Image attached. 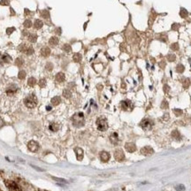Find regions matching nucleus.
<instances>
[{
	"mask_svg": "<svg viewBox=\"0 0 191 191\" xmlns=\"http://www.w3.org/2000/svg\"><path fill=\"white\" fill-rule=\"evenodd\" d=\"M168 119H169V114H168V113H165L164 115V116H163V119H164V120L166 121V120H168Z\"/></svg>",
	"mask_w": 191,
	"mask_h": 191,
	"instance_id": "3c124183",
	"label": "nucleus"
},
{
	"mask_svg": "<svg viewBox=\"0 0 191 191\" xmlns=\"http://www.w3.org/2000/svg\"><path fill=\"white\" fill-rule=\"evenodd\" d=\"M27 48H28V46H27L26 43H22V44H20V46H19V50H20L21 52L25 53V51L27 50Z\"/></svg>",
	"mask_w": 191,
	"mask_h": 191,
	"instance_id": "c756f323",
	"label": "nucleus"
},
{
	"mask_svg": "<svg viewBox=\"0 0 191 191\" xmlns=\"http://www.w3.org/2000/svg\"><path fill=\"white\" fill-rule=\"evenodd\" d=\"M23 64H24V60L22 59V58H18L15 60V65H16V66H21L22 65H23Z\"/></svg>",
	"mask_w": 191,
	"mask_h": 191,
	"instance_id": "f704fd0d",
	"label": "nucleus"
},
{
	"mask_svg": "<svg viewBox=\"0 0 191 191\" xmlns=\"http://www.w3.org/2000/svg\"><path fill=\"white\" fill-rule=\"evenodd\" d=\"M153 152L154 151H153V150H152V148H151V147H149V146H146V147L143 148L142 149V150H141V153L143 154V155H144L145 157L152 155Z\"/></svg>",
	"mask_w": 191,
	"mask_h": 191,
	"instance_id": "1a4fd4ad",
	"label": "nucleus"
},
{
	"mask_svg": "<svg viewBox=\"0 0 191 191\" xmlns=\"http://www.w3.org/2000/svg\"><path fill=\"white\" fill-rule=\"evenodd\" d=\"M37 40V34L35 33H30L28 34V41L31 42H35Z\"/></svg>",
	"mask_w": 191,
	"mask_h": 191,
	"instance_id": "412c9836",
	"label": "nucleus"
},
{
	"mask_svg": "<svg viewBox=\"0 0 191 191\" xmlns=\"http://www.w3.org/2000/svg\"><path fill=\"white\" fill-rule=\"evenodd\" d=\"M110 141L112 144H117L119 142V135L117 133H112L110 135Z\"/></svg>",
	"mask_w": 191,
	"mask_h": 191,
	"instance_id": "ddd939ff",
	"label": "nucleus"
},
{
	"mask_svg": "<svg viewBox=\"0 0 191 191\" xmlns=\"http://www.w3.org/2000/svg\"><path fill=\"white\" fill-rule=\"evenodd\" d=\"M161 62H162V63L159 64V66H160L162 68H163V67H164V66H165V63H164V61H161Z\"/></svg>",
	"mask_w": 191,
	"mask_h": 191,
	"instance_id": "5fc2aeb1",
	"label": "nucleus"
},
{
	"mask_svg": "<svg viewBox=\"0 0 191 191\" xmlns=\"http://www.w3.org/2000/svg\"><path fill=\"white\" fill-rule=\"evenodd\" d=\"M40 15H41V17L43 18V19H49L50 18V13H49L47 10L42 11V12L40 13Z\"/></svg>",
	"mask_w": 191,
	"mask_h": 191,
	"instance_id": "a878e982",
	"label": "nucleus"
},
{
	"mask_svg": "<svg viewBox=\"0 0 191 191\" xmlns=\"http://www.w3.org/2000/svg\"><path fill=\"white\" fill-rule=\"evenodd\" d=\"M28 34H29V33L27 31H23V35L26 36V35H28Z\"/></svg>",
	"mask_w": 191,
	"mask_h": 191,
	"instance_id": "4d7b16f0",
	"label": "nucleus"
},
{
	"mask_svg": "<svg viewBox=\"0 0 191 191\" xmlns=\"http://www.w3.org/2000/svg\"><path fill=\"white\" fill-rule=\"evenodd\" d=\"M17 90H18V87H17L16 85L13 84V85H11V86H9V87L7 88L6 93H7L8 95H12V94H14Z\"/></svg>",
	"mask_w": 191,
	"mask_h": 191,
	"instance_id": "4468645a",
	"label": "nucleus"
},
{
	"mask_svg": "<svg viewBox=\"0 0 191 191\" xmlns=\"http://www.w3.org/2000/svg\"><path fill=\"white\" fill-rule=\"evenodd\" d=\"M140 126L142 127V128H143L144 130H150L153 127V122L151 121L150 119H144L143 121L141 122Z\"/></svg>",
	"mask_w": 191,
	"mask_h": 191,
	"instance_id": "39448f33",
	"label": "nucleus"
},
{
	"mask_svg": "<svg viewBox=\"0 0 191 191\" xmlns=\"http://www.w3.org/2000/svg\"><path fill=\"white\" fill-rule=\"evenodd\" d=\"M157 38L159 40V41H161V42H167V34L165 33H161V34H159Z\"/></svg>",
	"mask_w": 191,
	"mask_h": 191,
	"instance_id": "6ab92c4d",
	"label": "nucleus"
},
{
	"mask_svg": "<svg viewBox=\"0 0 191 191\" xmlns=\"http://www.w3.org/2000/svg\"><path fill=\"white\" fill-rule=\"evenodd\" d=\"M2 60L4 61L5 63H10L11 61H12V58H11L8 54H4V55L2 56Z\"/></svg>",
	"mask_w": 191,
	"mask_h": 191,
	"instance_id": "bb28decb",
	"label": "nucleus"
},
{
	"mask_svg": "<svg viewBox=\"0 0 191 191\" xmlns=\"http://www.w3.org/2000/svg\"><path fill=\"white\" fill-rule=\"evenodd\" d=\"M96 127H97V129L99 131H106L107 128H108V123H107V120L104 117H99L97 119H96Z\"/></svg>",
	"mask_w": 191,
	"mask_h": 191,
	"instance_id": "7ed1b4c3",
	"label": "nucleus"
},
{
	"mask_svg": "<svg viewBox=\"0 0 191 191\" xmlns=\"http://www.w3.org/2000/svg\"><path fill=\"white\" fill-rule=\"evenodd\" d=\"M18 77H19V79H20V80L25 79V77H26V72L23 71V70H22V71H20L19 72Z\"/></svg>",
	"mask_w": 191,
	"mask_h": 191,
	"instance_id": "e433bc0d",
	"label": "nucleus"
},
{
	"mask_svg": "<svg viewBox=\"0 0 191 191\" xmlns=\"http://www.w3.org/2000/svg\"><path fill=\"white\" fill-rule=\"evenodd\" d=\"M34 53V49H33V47L32 46H28V48L27 49V50L25 51V54H27V55H32Z\"/></svg>",
	"mask_w": 191,
	"mask_h": 191,
	"instance_id": "c9c22d12",
	"label": "nucleus"
},
{
	"mask_svg": "<svg viewBox=\"0 0 191 191\" xmlns=\"http://www.w3.org/2000/svg\"><path fill=\"white\" fill-rule=\"evenodd\" d=\"M4 125H5V122H4V120L2 119V118L0 117V128L4 127Z\"/></svg>",
	"mask_w": 191,
	"mask_h": 191,
	"instance_id": "603ef678",
	"label": "nucleus"
},
{
	"mask_svg": "<svg viewBox=\"0 0 191 191\" xmlns=\"http://www.w3.org/2000/svg\"><path fill=\"white\" fill-rule=\"evenodd\" d=\"M5 184L9 191H20V187L13 180H5Z\"/></svg>",
	"mask_w": 191,
	"mask_h": 191,
	"instance_id": "20e7f679",
	"label": "nucleus"
},
{
	"mask_svg": "<svg viewBox=\"0 0 191 191\" xmlns=\"http://www.w3.org/2000/svg\"><path fill=\"white\" fill-rule=\"evenodd\" d=\"M52 179L54 180H56V181H58V182H60L62 183V184H67L68 183V181L66 180H65V179H63V178H58V177H52Z\"/></svg>",
	"mask_w": 191,
	"mask_h": 191,
	"instance_id": "c85d7f7f",
	"label": "nucleus"
},
{
	"mask_svg": "<svg viewBox=\"0 0 191 191\" xmlns=\"http://www.w3.org/2000/svg\"><path fill=\"white\" fill-rule=\"evenodd\" d=\"M9 5L8 0H1L0 1V5Z\"/></svg>",
	"mask_w": 191,
	"mask_h": 191,
	"instance_id": "8fccbe9b",
	"label": "nucleus"
},
{
	"mask_svg": "<svg viewBox=\"0 0 191 191\" xmlns=\"http://www.w3.org/2000/svg\"><path fill=\"white\" fill-rule=\"evenodd\" d=\"M24 27H25L26 28L31 27H32V21L30 20H26L24 21Z\"/></svg>",
	"mask_w": 191,
	"mask_h": 191,
	"instance_id": "72a5a7b5",
	"label": "nucleus"
},
{
	"mask_svg": "<svg viewBox=\"0 0 191 191\" xmlns=\"http://www.w3.org/2000/svg\"><path fill=\"white\" fill-rule=\"evenodd\" d=\"M161 108L162 109H167V108H168V103H167V102L165 100H164L163 102H162Z\"/></svg>",
	"mask_w": 191,
	"mask_h": 191,
	"instance_id": "de8ad7c7",
	"label": "nucleus"
},
{
	"mask_svg": "<svg viewBox=\"0 0 191 191\" xmlns=\"http://www.w3.org/2000/svg\"><path fill=\"white\" fill-rule=\"evenodd\" d=\"M50 131H52V132H56V131H58V128H59V126H58L57 123H51L50 125V127H49Z\"/></svg>",
	"mask_w": 191,
	"mask_h": 191,
	"instance_id": "5701e85b",
	"label": "nucleus"
},
{
	"mask_svg": "<svg viewBox=\"0 0 191 191\" xmlns=\"http://www.w3.org/2000/svg\"><path fill=\"white\" fill-rule=\"evenodd\" d=\"M11 15H15V13H14V11L13 10V9H12V8H11Z\"/></svg>",
	"mask_w": 191,
	"mask_h": 191,
	"instance_id": "13d9d810",
	"label": "nucleus"
},
{
	"mask_svg": "<svg viewBox=\"0 0 191 191\" xmlns=\"http://www.w3.org/2000/svg\"><path fill=\"white\" fill-rule=\"evenodd\" d=\"M167 59H168V61H170V62H173V61L175 60V55H173V54H169V55L167 56Z\"/></svg>",
	"mask_w": 191,
	"mask_h": 191,
	"instance_id": "c03bdc74",
	"label": "nucleus"
},
{
	"mask_svg": "<svg viewBox=\"0 0 191 191\" xmlns=\"http://www.w3.org/2000/svg\"><path fill=\"white\" fill-rule=\"evenodd\" d=\"M46 110H47V111H50V110H51V107H50V106H46Z\"/></svg>",
	"mask_w": 191,
	"mask_h": 191,
	"instance_id": "bf43d9fd",
	"label": "nucleus"
},
{
	"mask_svg": "<svg viewBox=\"0 0 191 191\" xmlns=\"http://www.w3.org/2000/svg\"><path fill=\"white\" fill-rule=\"evenodd\" d=\"M55 32H57V33H58V34H61V31H60V28H59V27H58V29H56Z\"/></svg>",
	"mask_w": 191,
	"mask_h": 191,
	"instance_id": "6e6d98bb",
	"label": "nucleus"
},
{
	"mask_svg": "<svg viewBox=\"0 0 191 191\" xmlns=\"http://www.w3.org/2000/svg\"><path fill=\"white\" fill-rule=\"evenodd\" d=\"M171 49L172 50H179V43L178 42H173L171 44Z\"/></svg>",
	"mask_w": 191,
	"mask_h": 191,
	"instance_id": "ea45409f",
	"label": "nucleus"
},
{
	"mask_svg": "<svg viewBox=\"0 0 191 191\" xmlns=\"http://www.w3.org/2000/svg\"><path fill=\"white\" fill-rule=\"evenodd\" d=\"M27 84H28V86H30V87H34V85L36 84V80H35V78L30 77L28 79V81H27Z\"/></svg>",
	"mask_w": 191,
	"mask_h": 191,
	"instance_id": "393cba45",
	"label": "nucleus"
},
{
	"mask_svg": "<svg viewBox=\"0 0 191 191\" xmlns=\"http://www.w3.org/2000/svg\"><path fill=\"white\" fill-rule=\"evenodd\" d=\"M40 54H41V56L46 58V57H48L50 54V49L48 47H43L42 50H40Z\"/></svg>",
	"mask_w": 191,
	"mask_h": 191,
	"instance_id": "2eb2a0df",
	"label": "nucleus"
},
{
	"mask_svg": "<svg viewBox=\"0 0 191 191\" xmlns=\"http://www.w3.org/2000/svg\"><path fill=\"white\" fill-rule=\"evenodd\" d=\"M184 69H185V67H184V66L183 65H181V64H179L177 66H176V71H177V73H183L184 72Z\"/></svg>",
	"mask_w": 191,
	"mask_h": 191,
	"instance_id": "2f4dec72",
	"label": "nucleus"
},
{
	"mask_svg": "<svg viewBox=\"0 0 191 191\" xmlns=\"http://www.w3.org/2000/svg\"><path fill=\"white\" fill-rule=\"evenodd\" d=\"M45 68H46V70H48V71H52L53 69V65L50 62H48L47 64H46V66H45Z\"/></svg>",
	"mask_w": 191,
	"mask_h": 191,
	"instance_id": "a19ab883",
	"label": "nucleus"
},
{
	"mask_svg": "<svg viewBox=\"0 0 191 191\" xmlns=\"http://www.w3.org/2000/svg\"><path fill=\"white\" fill-rule=\"evenodd\" d=\"M61 103V98L59 96H54V97L51 99V103L53 105H58L59 103Z\"/></svg>",
	"mask_w": 191,
	"mask_h": 191,
	"instance_id": "4be33fe9",
	"label": "nucleus"
},
{
	"mask_svg": "<svg viewBox=\"0 0 191 191\" xmlns=\"http://www.w3.org/2000/svg\"><path fill=\"white\" fill-rule=\"evenodd\" d=\"M114 157L117 161L121 162L125 159V154L123 152L121 149H117L116 150L114 151Z\"/></svg>",
	"mask_w": 191,
	"mask_h": 191,
	"instance_id": "0eeeda50",
	"label": "nucleus"
},
{
	"mask_svg": "<svg viewBox=\"0 0 191 191\" xmlns=\"http://www.w3.org/2000/svg\"><path fill=\"white\" fill-rule=\"evenodd\" d=\"M24 103H25V105H26L27 108H30V109L34 108L37 104L36 96H35L34 94L27 96L24 99Z\"/></svg>",
	"mask_w": 191,
	"mask_h": 191,
	"instance_id": "f03ea898",
	"label": "nucleus"
},
{
	"mask_svg": "<svg viewBox=\"0 0 191 191\" xmlns=\"http://www.w3.org/2000/svg\"><path fill=\"white\" fill-rule=\"evenodd\" d=\"M180 24L178 23H173L172 25V27H171V30H172V31H178V29L180 28Z\"/></svg>",
	"mask_w": 191,
	"mask_h": 191,
	"instance_id": "4c0bfd02",
	"label": "nucleus"
},
{
	"mask_svg": "<svg viewBox=\"0 0 191 191\" xmlns=\"http://www.w3.org/2000/svg\"><path fill=\"white\" fill-rule=\"evenodd\" d=\"M58 42H59V40H58V38L57 36L50 37V40H49V43H50L51 46H55V45H57L58 43Z\"/></svg>",
	"mask_w": 191,
	"mask_h": 191,
	"instance_id": "a211bd4d",
	"label": "nucleus"
},
{
	"mask_svg": "<svg viewBox=\"0 0 191 191\" xmlns=\"http://www.w3.org/2000/svg\"><path fill=\"white\" fill-rule=\"evenodd\" d=\"M62 49H63V50H65L66 52H70V51L72 50L71 45H69L68 43H66V44H64L63 47H62Z\"/></svg>",
	"mask_w": 191,
	"mask_h": 191,
	"instance_id": "7c9ffc66",
	"label": "nucleus"
},
{
	"mask_svg": "<svg viewBox=\"0 0 191 191\" xmlns=\"http://www.w3.org/2000/svg\"><path fill=\"white\" fill-rule=\"evenodd\" d=\"M74 151H75V154L77 156V158L79 160H82V157H83V150H82L81 148H75L74 149Z\"/></svg>",
	"mask_w": 191,
	"mask_h": 191,
	"instance_id": "f3484780",
	"label": "nucleus"
},
{
	"mask_svg": "<svg viewBox=\"0 0 191 191\" xmlns=\"http://www.w3.org/2000/svg\"><path fill=\"white\" fill-rule=\"evenodd\" d=\"M157 17V13L154 12V9H151V13H150V18H149V26L151 27L153 24L154 20Z\"/></svg>",
	"mask_w": 191,
	"mask_h": 191,
	"instance_id": "9b49d317",
	"label": "nucleus"
},
{
	"mask_svg": "<svg viewBox=\"0 0 191 191\" xmlns=\"http://www.w3.org/2000/svg\"><path fill=\"white\" fill-rule=\"evenodd\" d=\"M43 26V22L41 20H35L34 22V27L35 29H40L42 28V27Z\"/></svg>",
	"mask_w": 191,
	"mask_h": 191,
	"instance_id": "aec40b11",
	"label": "nucleus"
},
{
	"mask_svg": "<svg viewBox=\"0 0 191 191\" xmlns=\"http://www.w3.org/2000/svg\"><path fill=\"white\" fill-rule=\"evenodd\" d=\"M125 149H126L128 152H134L135 150H136V146H135V143H126V145H125Z\"/></svg>",
	"mask_w": 191,
	"mask_h": 191,
	"instance_id": "9d476101",
	"label": "nucleus"
},
{
	"mask_svg": "<svg viewBox=\"0 0 191 191\" xmlns=\"http://www.w3.org/2000/svg\"><path fill=\"white\" fill-rule=\"evenodd\" d=\"M188 15V11L186 10V9H184V8H180V16L181 17V18L185 19L187 18Z\"/></svg>",
	"mask_w": 191,
	"mask_h": 191,
	"instance_id": "b1692460",
	"label": "nucleus"
},
{
	"mask_svg": "<svg viewBox=\"0 0 191 191\" xmlns=\"http://www.w3.org/2000/svg\"><path fill=\"white\" fill-rule=\"evenodd\" d=\"M13 31H15V27H13L6 28V34H11Z\"/></svg>",
	"mask_w": 191,
	"mask_h": 191,
	"instance_id": "49530a36",
	"label": "nucleus"
},
{
	"mask_svg": "<svg viewBox=\"0 0 191 191\" xmlns=\"http://www.w3.org/2000/svg\"><path fill=\"white\" fill-rule=\"evenodd\" d=\"M120 106L124 111H127L129 107H131V102L129 100H124L120 103Z\"/></svg>",
	"mask_w": 191,
	"mask_h": 191,
	"instance_id": "f8f14e48",
	"label": "nucleus"
},
{
	"mask_svg": "<svg viewBox=\"0 0 191 191\" xmlns=\"http://www.w3.org/2000/svg\"><path fill=\"white\" fill-rule=\"evenodd\" d=\"M111 175V173H100L98 176H99V177H102V178H108V177H110Z\"/></svg>",
	"mask_w": 191,
	"mask_h": 191,
	"instance_id": "09e8293b",
	"label": "nucleus"
},
{
	"mask_svg": "<svg viewBox=\"0 0 191 191\" xmlns=\"http://www.w3.org/2000/svg\"><path fill=\"white\" fill-rule=\"evenodd\" d=\"M27 149L31 152H36L38 151V150L40 149L39 143L35 142V141H30L28 143H27Z\"/></svg>",
	"mask_w": 191,
	"mask_h": 191,
	"instance_id": "423d86ee",
	"label": "nucleus"
},
{
	"mask_svg": "<svg viewBox=\"0 0 191 191\" xmlns=\"http://www.w3.org/2000/svg\"><path fill=\"white\" fill-rule=\"evenodd\" d=\"M63 96L66 98H70V97H71V96H72V93H71V91H70V90L65 89L63 91Z\"/></svg>",
	"mask_w": 191,
	"mask_h": 191,
	"instance_id": "473e14b6",
	"label": "nucleus"
},
{
	"mask_svg": "<svg viewBox=\"0 0 191 191\" xmlns=\"http://www.w3.org/2000/svg\"><path fill=\"white\" fill-rule=\"evenodd\" d=\"M30 166H31L32 168H34V170H36L37 172H44V169H42V168H41V167L36 166V165H34V164H30Z\"/></svg>",
	"mask_w": 191,
	"mask_h": 191,
	"instance_id": "79ce46f5",
	"label": "nucleus"
},
{
	"mask_svg": "<svg viewBox=\"0 0 191 191\" xmlns=\"http://www.w3.org/2000/svg\"><path fill=\"white\" fill-rule=\"evenodd\" d=\"M73 59H74V62H81V60H82V55L80 54V53H75L74 55V57H73Z\"/></svg>",
	"mask_w": 191,
	"mask_h": 191,
	"instance_id": "cd10ccee",
	"label": "nucleus"
},
{
	"mask_svg": "<svg viewBox=\"0 0 191 191\" xmlns=\"http://www.w3.org/2000/svg\"><path fill=\"white\" fill-rule=\"evenodd\" d=\"M39 86L41 88H43L46 86V80L45 79H41L39 81Z\"/></svg>",
	"mask_w": 191,
	"mask_h": 191,
	"instance_id": "37998d69",
	"label": "nucleus"
},
{
	"mask_svg": "<svg viewBox=\"0 0 191 191\" xmlns=\"http://www.w3.org/2000/svg\"><path fill=\"white\" fill-rule=\"evenodd\" d=\"M55 79H56V81H57L58 82H63L64 81H65V79H66L65 74H64V73H62V72H60V73H58V74H56Z\"/></svg>",
	"mask_w": 191,
	"mask_h": 191,
	"instance_id": "dca6fc26",
	"label": "nucleus"
},
{
	"mask_svg": "<svg viewBox=\"0 0 191 191\" xmlns=\"http://www.w3.org/2000/svg\"><path fill=\"white\" fill-rule=\"evenodd\" d=\"M173 112H174V114L176 116H180V115L182 114V111H181L180 109H174V110H173Z\"/></svg>",
	"mask_w": 191,
	"mask_h": 191,
	"instance_id": "a18cd8bd",
	"label": "nucleus"
},
{
	"mask_svg": "<svg viewBox=\"0 0 191 191\" xmlns=\"http://www.w3.org/2000/svg\"><path fill=\"white\" fill-rule=\"evenodd\" d=\"M72 122L73 125L76 127H82L84 126L85 120H84V115L82 112H78L75 113L74 116L72 117Z\"/></svg>",
	"mask_w": 191,
	"mask_h": 191,
	"instance_id": "f257e3e1",
	"label": "nucleus"
},
{
	"mask_svg": "<svg viewBox=\"0 0 191 191\" xmlns=\"http://www.w3.org/2000/svg\"><path fill=\"white\" fill-rule=\"evenodd\" d=\"M99 157H100V160L103 163H106V162L109 161V159L111 157L109 152L107 151H101L100 154H99Z\"/></svg>",
	"mask_w": 191,
	"mask_h": 191,
	"instance_id": "6e6552de",
	"label": "nucleus"
},
{
	"mask_svg": "<svg viewBox=\"0 0 191 191\" xmlns=\"http://www.w3.org/2000/svg\"><path fill=\"white\" fill-rule=\"evenodd\" d=\"M168 89H169V88H168V86H167V85H164V92H165V93L168 92Z\"/></svg>",
	"mask_w": 191,
	"mask_h": 191,
	"instance_id": "864d4df0",
	"label": "nucleus"
},
{
	"mask_svg": "<svg viewBox=\"0 0 191 191\" xmlns=\"http://www.w3.org/2000/svg\"><path fill=\"white\" fill-rule=\"evenodd\" d=\"M175 189L177 191H184L185 190V186L182 184H179V185L175 186Z\"/></svg>",
	"mask_w": 191,
	"mask_h": 191,
	"instance_id": "58836bf2",
	"label": "nucleus"
}]
</instances>
